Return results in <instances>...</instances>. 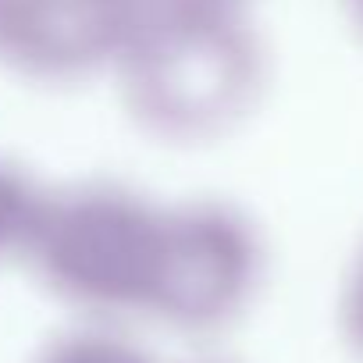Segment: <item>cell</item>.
Instances as JSON below:
<instances>
[{
  "label": "cell",
  "instance_id": "277c9868",
  "mask_svg": "<svg viewBox=\"0 0 363 363\" xmlns=\"http://www.w3.org/2000/svg\"><path fill=\"white\" fill-rule=\"evenodd\" d=\"M146 0H0V57L36 79H79L121 61Z\"/></svg>",
  "mask_w": 363,
  "mask_h": 363
},
{
  "label": "cell",
  "instance_id": "8992f818",
  "mask_svg": "<svg viewBox=\"0 0 363 363\" xmlns=\"http://www.w3.org/2000/svg\"><path fill=\"white\" fill-rule=\"evenodd\" d=\"M40 200L43 196L33 193V186L15 167L0 164V257L11 250H26Z\"/></svg>",
  "mask_w": 363,
  "mask_h": 363
},
{
  "label": "cell",
  "instance_id": "6da1fadb",
  "mask_svg": "<svg viewBox=\"0 0 363 363\" xmlns=\"http://www.w3.org/2000/svg\"><path fill=\"white\" fill-rule=\"evenodd\" d=\"M118 65L135 118L174 139L228 128L260 86V54L235 11L146 4V18Z\"/></svg>",
  "mask_w": 363,
  "mask_h": 363
},
{
  "label": "cell",
  "instance_id": "7a4b0ae2",
  "mask_svg": "<svg viewBox=\"0 0 363 363\" xmlns=\"http://www.w3.org/2000/svg\"><path fill=\"white\" fill-rule=\"evenodd\" d=\"M167 211L114 186L40 200L26 250L43 281L100 313H153Z\"/></svg>",
  "mask_w": 363,
  "mask_h": 363
},
{
  "label": "cell",
  "instance_id": "3957f363",
  "mask_svg": "<svg viewBox=\"0 0 363 363\" xmlns=\"http://www.w3.org/2000/svg\"><path fill=\"white\" fill-rule=\"evenodd\" d=\"M257 235L232 207H171L153 317L189 331L225 324L257 281Z\"/></svg>",
  "mask_w": 363,
  "mask_h": 363
},
{
  "label": "cell",
  "instance_id": "52a82bcc",
  "mask_svg": "<svg viewBox=\"0 0 363 363\" xmlns=\"http://www.w3.org/2000/svg\"><path fill=\"white\" fill-rule=\"evenodd\" d=\"M160 11H235L242 0H146Z\"/></svg>",
  "mask_w": 363,
  "mask_h": 363
},
{
  "label": "cell",
  "instance_id": "5b68a950",
  "mask_svg": "<svg viewBox=\"0 0 363 363\" xmlns=\"http://www.w3.org/2000/svg\"><path fill=\"white\" fill-rule=\"evenodd\" d=\"M40 363H153L139 345L111 331H72L57 338Z\"/></svg>",
  "mask_w": 363,
  "mask_h": 363
}]
</instances>
